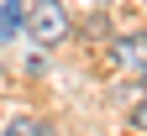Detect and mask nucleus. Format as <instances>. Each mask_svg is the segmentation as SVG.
Returning a JSON list of instances; mask_svg holds the SVG:
<instances>
[{
	"label": "nucleus",
	"instance_id": "f257e3e1",
	"mask_svg": "<svg viewBox=\"0 0 147 136\" xmlns=\"http://www.w3.org/2000/svg\"><path fill=\"white\" fill-rule=\"evenodd\" d=\"M74 31V16L63 0H26V37L32 47H63Z\"/></svg>",
	"mask_w": 147,
	"mask_h": 136
},
{
	"label": "nucleus",
	"instance_id": "f03ea898",
	"mask_svg": "<svg viewBox=\"0 0 147 136\" xmlns=\"http://www.w3.org/2000/svg\"><path fill=\"white\" fill-rule=\"evenodd\" d=\"M110 63H116L121 73H142V63H147V37L137 31V37H116L110 42Z\"/></svg>",
	"mask_w": 147,
	"mask_h": 136
},
{
	"label": "nucleus",
	"instance_id": "7ed1b4c3",
	"mask_svg": "<svg viewBox=\"0 0 147 136\" xmlns=\"http://www.w3.org/2000/svg\"><path fill=\"white\" fill-rule=\"evenodd\" d=\"M26 37V0H0V47Z\"/></svg>",
	"mask_w": 147,
	"mask_h": 136
},
{
	"label": "nucleus",
	"instance_id": "20e7f679",
	"mask_svg": "<svg viewBox=\"0 0 147 136\" xmlns=\"http://www.w3.org/2000/svg\"><path fill=\"white\" fill-rule=\"evenodd\" d=\"M5 131H11V136H37V131H47V121H42V115H16Z\"/></svg>",
	"mask_w": 147,
	"mask_h": 136
},
{
	"label": "nucleus",
	"instance_id": "39448f33",
	"mask_svg": "<svg viewBox=\"0 0 147 136\" xmlns=\"http://www.w3.org/2000/svg\"><path fill=\"white\" fill-rule=\"evenodd\" d=\"M126 121H131V131H147V89L137 94V105L126 110Z\"/></svg>",
	"mask_w": 147,
	"mask_h": 136
},
{
	"label": "nucleus",
	"instance_id": "423d86ee",
	"mask_svg": "<svg viewBox=\"0 0 147 136\" xmlns=\"http://www.w3.org/2000/svg\"><path fill=\"white\" fill-rule=\"evenodd\" d=\"M142 89H147V63H142Z\"/></svg>",
	"mask_w": 147,
	"mask_h": 136
},
{
	"label": "nucleus",
	"instance_id": "0eeeda50",
	"mask_svg": "<svg viewBox=\"0 0 147 136\" xmlns=\"http://www.w3.org/2000/svg\"><path fill=\"white\" fill-rule=\"evenodd\" d=\"M95 5H105V0H95Z\"/></svg>",
	"mask_w": 147,
	"mask_h": 136
}]
</instances>
